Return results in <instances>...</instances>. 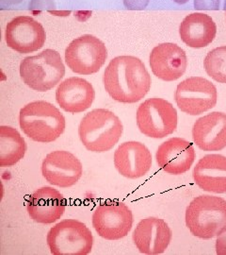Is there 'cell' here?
Returning <instances> with one entry per match:
<instances>
[{
  "label": "cell",
  "instance_id": "cell-1",
  "mask_svg": "<svg viewBox=\"0 0 226 255\" xmlns=\"http://www.w3.org/2000/svg\"><path fill=\"white\" fill-rule=\"evenodd\" d=\"M105 89L114 101L136 103L151 88V77L145 64L134 56H119L104 72Z\"/></svg>",
  "mask_w": 226,
  "mask_h": 255
},
{
  "label": "cell",
  "instance_id": "cell-2",
  "mask_svg": "<svg viewBox=\"0 0 226 255\" xmlns=\"http://www.w3.org/2000/svg\"><path fill=\"white\" fill-rule=\"evenodd\" d=\"M19 125L23 132L39 143L56 141L65 130V118L53 104L33 101L20 110Z\"/></svg>",
  "mask_w": 226,
  "mask_h": 255
},
{
  "label": "cell",
  "instance_id": "cell-3",
  "mask_svg": "<svg viewBox=\"0 0 226 255\" xmlns=\"http://www.w3.org/2000/svg\"><path fill=\"white\" fill-rule=\"evenodd\" d=\"M123 123L115 114L107 109L90 111L78 127L83 146L91 152L103 153L113 148L123 134Z\"/></svg>",
  "mask_w": 226,
  "mask_h": 255
},
{
  "label": "cell",
  "instance_id": "cell-4",
  "mask_svg": "<svg viewBox=\"0 0 226 255\" xmlns=\"http://www.w3.org/2000/svg\"><path fill=\"white\" fill-rule=\"evenodd\" d=\"M186 225L194 237L211 239L226 229V201L204 195L193 199L186 210Z\"/></svg>",
  "mask_w": 226,
  "mask_h": 255
},
{
  "label": "cell",
  "instance_id": "cell-5",
  "mask_svg": "<svg viewBox=\"0 0 226 255\" xmlns=\"http://www.w3.org/2000/svg\"><path fill=\"white\" fill-rule=\"evenodd\" d=\"M65 74L60 53L45 49L36 56L25 58L20 64V76L29 88L38 92L51 90L62 81Z\"/></svg>",
  "mask_w": 226,
  "mask_h": 255
},
{
  "label": "cell",
  "instance_id": "cell-6",
  "mask_svg": "<svg viewBox=\"0 0 226 255\" xmlns=\"http://www.w3.org/2000/svg\"><path fill=\"white\" fill-rule=\"evenodd\" d=\"M47 246L54 255H87L93 245V237L83 222L64 219L49 230Z\"/></svg>",
  "mask_w": 226,
  "mask_h": 255
},
{
  "label": "cell",
  "instance_id": "cell-7",
  "mask_svg": "<svg viewBox=\"0 0 226 255\" xmlns=\"http://www.w3.org/2000/svg\"><path fill=\"white\" fill-rule=\"evenodd\" d=\"M137 126L145 136L161 139L177 128V112L172 103L159 98L149 99L137 110Z\"/></svg>",
  "mask_w": 226,
  "mask_h": 255
},
{
  "label": "cell",
  "instance_id": "cell-8",
  "mask_svg": "<svg viewBox=\"0 0 226 255\" xmlns=\"http://www.w3.org/2000/svg\"><path fill=\"white\" fill-rule=\"evenodd\" d=\"M108 50L98 38L86 34L75 39L65 50V62L74 73H96L106 63Z\"/></svg>",
  "mask_w": 226,
  "mask_h": 255
},
{
  "label": "cell",
  "instance_id": "cell-9",
  "mask_svg": "<svg viewBox=\"0 0 226 255\" xmlns=\"http://www.w3.org/2000/svg\"><path fill=\"white\" fill-rule=\"evenodd\" d=\"M92 226L106 240L127 237L133 226V214L124 202L108 201L101 203L92 214Z\"/></svg>",
  "mask_w": 226,
  "mask_h": 255
},
{
  "label": "cell",
  "instance_id": "cell-10",
  "mask_svg": "<svg viewBox=\"0 0 226 255\" xmlns=\"http://www.w3.org/2000/svg\"><path fill=\"white\" fill-rule=\"evenodd\" d=\"M174 99L182 112L198 116L215 107L217 88L205 78L191 77L177 85Z\"/></svg>",
  "mask_w": 226,
  "mask_h": 255
},
{
  "label": "cell",
  "instance_id": "cell-11",
  "mask_svg": "<svg viewBox=\"0 0 226 255\" xmlns=\"http://www.w3.org/2000/svg\"><path fill=\"white\" fill-rule=\"evenodd\" d=\"M42 174L50 184L67 188L80 180L83 166L79 159L71 152L56 150L45 156L42 164Z\"/></svg>",
  "mask_w": 226,
  "mask_h": 255
},
{
  "label": "cell",
  "instance_id": "cell-12",
  "mask_svg": "<svg viewBox=\"0 0 226 255\" xmlns=\"http://www.w3.org/2000/svg\"><path fill=\"white\" fill-rule=\"evenodd\" d=\"M6 43L11 49L27 54L41 49L45 43L44 27L30 16H17L8 23Z\"/></svg>",
  "mask_w": 226,
  "mask_h": 255
},
{
  "label": "cell",
  "instance_id": "cell-13",
  "mask_svg": "<svg viewBox=\"0 0 226 255\" xmlns=\"http://www.w3.org/2000/svg\"><path fill=\"white\" fill-rule=\"evenodd\" d=\"M172 237V230L163 219L147 218L139 222L132 238L141 254L156 255L167 250Z\"/></svg>",
  "mask_w": 226,
  "mask_h": 255
},
{
  "label": "cell",
  "instance_id": "cell-14",
  "mask_svg": "<svg viewBox=\"0 0 226 255\" xmlns=\"http://www.w3.org/2000/svg\"><path fill=\"white\" fill-rule=\"evenodd\" d=\"M150 66L158 79L164 82H173L186 72L188 58L180 46L164 43L153 48L150 54Z\"/></svg>",
  "mask_w": 226,
  "mask_h": 255
},
{
  "label": "cell",
  "instance_id": "cell-15",
  "mask_svg": "<svg viewBox=\"0 0 226 255\" xmlns=\"http://www.w3.org/2000/svg\"><path fill=\"white\" fill-rule=\"evenodd\" d=\"M155 159L166 173L181 175L190 170L195 160V149L186 139L173 137L158 146Z\"/></svg>",
  "mask_w": 226,
  "mask_h": 255
},
{
  "label": "cell",
  "instance_id": "cell-16",
  "mask_svg": "<svg viewBox=\"0 0 226 255\" xmlns=\"http://www.w3.org/2000/svg\"><path fill=\"white\" fill-rule=\"evenodd\" d=\"M114 165L118 172L127 179H139L149 172L152 155L145 144L128 141L118 146L114 153Z\"/></svg>",
  "mask_w": 226,
  "mask_h": 255
},
{
  "label": "cell",
  "instance_id": "cell-17",
  "mask_svg": "<svg viewBox=\"0 0 226 255\" xmlns=\"http://www.w3.org/2000/svg\"><path fill=\"white\" fill-rule=\"evenodd\" d=\"M66 201L61 192L50 186L37 189L28 199L27 210L30 219L41 224H52L64 216Z\"/></svg>",
  "mask_w": 226,
  "mask_h": 255
},
{
  "label": "cell",
  "instance_id": "cell-18",
  "mask_svg": "<svg viewBox=\"0 0 226 255\" xmlns=\"http://www.w3.org/2000/svg\"><path fill=\"white\" fill-rule=\"evenodd\" d=\"M192 138L204 151H218L226 146V115L213 112L200 118L192 128Z\"/></svg>",
  "mask_w": 226,
  "mask_h": 255
},
{
  "label": "cell",
  "instance_id": "cell-19",
  "mask_svg": "<svg viewBox=\"0 0 226 255\" xmlns=\"http://www.w3.org/2000/svg\"><path fill=\"white\" fill-rule=\"evenodd\" d=\"M95 98V92L90 82L72 77L59 85L56 101L62 109L70 114H79L89 109Z\"/></svg>",
  "mask_w": 226,
  "mask_h": 255
},
{
  "label": "cell",
  "instance_id": "cell-20",
  "mask_svg": "<svg viewBox=\"0 0 226 255\" xmlns=\"http://www.w3.org/2000/svg\"><path fill=\"white\" fill-rule=\"evenodd\" d=\"M193 180L204 191L226 193V157L208 154L200 159L193 169Z\"/></svg>",
  "mask_w": 226,
  "mask_h": 255
},
{
  "label": "cell",
  "instance_id": "cell-21",
  "mask_svg": "<svg viewBox=\"0 0 226 255\" xmlns=\"http://www.w3.org/2000/svg\"><path fill=\"white\" fill-rule=\"evenodd\" d=\"M217 27L208 14L195 12L183 20L179 27L181 40L192 48H202L211 44L216 36Z\"/></svg>",
  "mask_w": 226,
  "mask_h": 255
},
{
  "label": "cell",
  "instance_id": "cell-22",
  "mask_svg": "<svg viewBox=\"0 0 226 255\" xmlns=\"http://www.w3.org/2000/svg\"><path fill=\"white\" fill-rule=\"evenodd\" d=\"M27 151L25 139L14 128L0 127V166H13L21 161Z\"/></svg>",
  "mask_w": 226,
  "mask_h": 255
},
{
  "label": "cell",
  "instance_id": "cell-23",
  "mask_svg": "<svg viewBox=\"0 0 226 255\" xmlns=\"http://www.w3.org/2000/svg\"><path fill=\"white\" fill-rule=\"evenodd\" d=\"M209 77L220 83H226V46L211 50L204 61Z\"/></svg>",
  "mask_w": 226,
  "mask_h": 255
},
{
  "label": "cell",
  "instance_id": "cell-24",
  "mask_svg": "<svg viewBox=\"0 0 226 255\" xmlns=\"http://www.w3.org/2000/svg\"><path fill=\"white\" fill-rule=\"evenodd\" d=\"M221 0H194V8L197 10H218Z\"/></svg>",
  "mask_w": 226,
  "mask_h": 255
},
{
  "label": "cell",
  "instance_id": "cell-25",
  "mask_svg": "<svg viewBox=\"0 0 226 255\" xmlns=\"http://www.w3.org/2000/svg\"><path fill=\"white\" fill-rule=\"evenodd\" d=\"M150 0H124V5L127 9L141 10L148 6Z\"/></svg>",
  "mask_w": 226,
  "mask_h": 255
},
{
  "label": "cell",
  "instance_id": "cell-26",
  "mask_svg": "<svg viewBox=\"0 0 226 255\" xmlns=\"http://www.w3.org/2000/svg\"><path fill=\"white\" fill-rule=\"evenodd\" d=\"M53 0H32L29 4V9H54Z\"/></svg>",
  "mask_w": 226,
  "mask_h": 255
},
{
  "label": "cell",
  "instance_id": "cell-27",
  "mask_svg": "<svg viewBox=\"0 0 226 255\" xmlns=\"http://www.w3.org/2000/svg\"><path fill=\"white\" fill-rule=\"evenodd\" d=\"M216 253L219 255H226V229L217 237Z\"/></svg>",
  "mask_w": 226,
  "mask_h": 255
},
{
  "label": "cell",
  "instance_id": "cell-28",
  "mask_svg": "<svg viewBox=\"0 0 226 255\" xmlns=\"http://www.w3.org/2000/svg\"><path fill=\"white\" fill-rule=\"evenodd\" d=\"M23 0H0V4L1 7H7V6H11V5H15L18 4L20 2H22Z\"/></svg>",
  "mask_w": 226,
  "mask_h": 255
},
{
  "label": "cell",
  "instance_id": "cell-29",
  "mask_svg": "<svg viewBox=\"0 0 226 255\" xmlns=\"http://www.w3.org/2000/svg\"><path fill=\"white\" fill-rule=\"evenodd\" d=\"M175 3H177V4H180V5H182V4H186L189 0H173Z\"/></svg>",
  "mask_w": 226,
  "mask_h": 255
},
{
  "label": "cell",
  "instance_id": "cell-30",
  "mask_svg": "<svg viewBox=\"0 0 226 255\" xmlns=\"http://www.w3.org/2000/svg\"><path fill=\"white\" fill-rule=\"evenodd\" d=\"M224 9H225V10L226 11V2H225V7H224Z\"/></svg>",
  "mask_w": 226,
  "mask_h": 255
},
{
  "label": "cell",
  "instance_id": "cell-31",
  "mask_svg": "<svg viewBox=\"0 0 226 255\" xmlns=\"http://www.w3.org/2000/svg\"></svg>",
  "mask_w": 226,
  "mask_h": 255
}]
</instances>
